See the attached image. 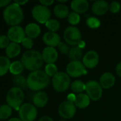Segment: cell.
Listing matches in <instances>:
<instances>
[{
    "instance_id": "cell-1",
    "label": "cell",
    "mask_w": 121,
    "mask_h": 121,
    "mask_svg": "<svg viewBox=\"0 0 121 121\" xmlns=\"http://www.w3.org/2000/svg\"><path fill=\"white\" fill-rule=\"evenodd\" d=\"M27 86L32 91H40L45 89L50 83L49 77L42 70L31 72L27 79Z\"/></svg>"
},
{
    "instance_id": "cell-2",
    "label": "cell",
    "mask_w": 121,
    "mask_h": 121,
    "mask_svg": "<svg viewBox=\"0 0 121 121\" xmlns=\"http://www.w3.org/2000/svg\"><path fill=\"white\" fill-rule=\"evenodd\" d=\"M21 62L25 68L34 72L39 70L41 67L44 60L41 54L39 51L29 50L22 55Z\"/></svg>"
},
{
    "instance_id": "cell-3",
    "label": "cell",
    "mask_w": 121,
    "mask_h": 121,
    "mask_svg": "<svg viewBox=\"0 0 121 121\" xmlns=\"http://www.w3.org/2000/svg\"><path fill=\"white\" fill-rule=\"evenodd\" d=\"M3 17L8 25L11 26H18L24 18L22 9L19 5L14 2L5 8L3 13Z\"/></svg>"
},
{
    "instance_id": "cell-4",
    "label": "cell",
    "mask_w": 121,
    "mask_h": 121,
    "mask_svg": "<svg viewBox=\"0 0 121 121\" xmlns=\"http://www.w3.org/2000/svg\"><path fill=\"white\" fill-rule=\"evenodd\" d=\"M24 99V94L21 89L14 86L10 89L6 94V101L7 105L17 111L19 110L20 106Z\"/></svg>"
},
{
    "instance_id": "cell-5",
    "label": "cell",
    "mask_w": 121,
    "mask_h": 121,
    "mask_svg": "<svg viewBox=\"0 0 121 121\" xmlns=\"http://www.w3.org/2000/svg\"><path fill=\"white\" fill-rule=\"evenodd\" d=\"M52 84L53 89L56 91L64 92L71 85V78L67 73L58 72L52 79Z\"/></svg>"
},
{
    "instance_id": "cell-6",
    "label": "cell",
    "mask_w": 121,
    "mask_h": 121,
    "mask_svg": "<svg viewBox=\"0 0 121 121\" xmlns=\"http://www.w3.org/2000/svg\"><path fill=\"white\" fill-rule=\"evenodd\" d=\"M37 113L36 106L29 103L22 104L19 110V118L22 121H34L37 117Z\"/></svg>"
},
{
    "instance_id": "cell-7",
    "label": "cell",
    "mask_w": 121,
    "mask_h": 121,
    "mask_svg": "<svg viewBox=\"0 0 121 121\" xmlns=\"http://www.w3.org/2000/svg\"><path fill=\"white\" fill-rule=\"evenodd\" d=\"M63 38L70 45H78L82 41L81 31L76 26L67 27L63 32Z\"/></svg>"
},
{
    "instance_id": "cell-8",
    "label": "cell",
    "mask_w": 121,
    "mask_h": 121,
    "mask_svg": "<svg viewBox=\"0 0 121 121\" xmlns=\"http://www.w3.org/2000/svg\"><path fill=\"white\" fill-rule=\"evenodd\" d=\"M31 13L34 18L40 23H46L48 20L51 19L50 9L47 6H43L41 4L36 5L33 8Z\"/></svg>"
},
{
    "instance_id": "cell-9",
    "label": "cell",
    "mask_w": 121,
    "mask_h": 121,
    "mask_svg": "<svg viewBox=\"0 0 121 121\" xmlns=\"http://www.w3.org/2000/svg\"><path fill=\"white\" fill-rule=\"evenodd\" d=\"M86 91L91 100L98 101L103 95V88L100 83L96 81L91 80L86 84Z\"/></svg>"
},
{
    "instance_id": "cell-10",
    "label": "cell",
    "mask_w": 121,
    "mask_h": 121,
    "mask_svg": "<svg viewBox=\"0 0 121 121\" xmlns=\"http://www.w3.org/2000/svg\"><path fill=\"white\" fill-rule=\"evenodd\" d=\"M66 73L71 77H79L87 74L86 67L81 61H71L66 67Z\"/></svg>"
},
{
    "instance_id": "cell-11",
    "label": "cell",
    "mask_w": 121,
    "mask_h": 121,
    "mask_svg": "<svg viewBox=\"0 0 121 121\" xmlns=\"http://www.w3.org/2000/svg\"><path fill=\"white\" fill-rule=\"evenodd\" d=\"M76 112V106L74 103L69 101L62 102L58 107V113L61 117L64 119L72 118Z\"/></svg>"
},
{
    "instance_id": "cell-12",
    "label": "cell",
    "mask_w": 121,
    "mask_h": 121,
    "mask_svg": "<svg viewBox=\"0 0 121 121\" xmlns=\"http://www.w3.org/2000/svg\"><path fill=\"white\" fill-rule=\"evenodd\" d=\"M7 37L11 43H21L26 38L25 30L19 26H11L7 31Z\"/></svg>"
},
{
    "instance_id": "cell-13",
    "label": "cell",
    "mask_w": 121,
    "mask_h": 121,
    "mask_svg": "<svg viewBox=\"0 0 121 121\" xmlns=\"http://www.w3.org/2000/svg\"><path fill=\"white\" fill-rule=\"evenodd\" d=\"M99 62V55L95 50H90L83 57V64L86 68L93 69Z\"/></svg>"
},
{
    "instance_id": "cell-14",
    "label": "cell",
    "mask_w": 121,
    "mask_h": 121,
    "mask_svg": "<svg viewBox=\"0 0 121 121\" xmlns=\"http://www.w3.org/2000/svg\"><path fill=\"white\" fill-rule=\"evenodd\" d=\"M43 41L47 47L55 48L61 43V38L56 32H46L43 36Z\"/></svg>"
},
{
    "instance_id": "cell-15",
    "label": "cell",
    "mask_w": 121,
    "mask_h": 121,
    "mask_svg": "<svg viewBox=\"0 0 121 121\" xmlns=\"http://www.w3.org/2000/svg\"><path fill=\"white\" fill-rule=\"evenodd\" d=\"M43 60L47 64H54L58 59V52L52 47H46L44 49L42 53Z\"/></svg>"
},
{
    "instance_id": "cell-16",
    "label": "cell",
    "mask_w": 121,
    "mask_h": 121,
    "mask_svg": "<svg viewBox=\"0 0 121 121\" xmlns=\"http://www.w3.org/2000/svg\"><path fill=\"white\" fill-rule=\"evenodd\" d=\"M109 4L106 1L100 0L95 1L92 5V11L98 16L105 14L109 9Z\"/></svg>"
},
{
    "instance_id": "cell-17",
    "label": "cell",
    "mask_w": 121,
    "mask_h": 121,
    "mask_svg": "<svg viewBox=\"0 0 121 121\" xmlns=\"http://www.w3.org/2000/svg\"><path fill=\"white\" fill-rule=\"evenodd\" d=\"M100 84L103 89H110L115 85L116 77L111 72H105L100 78Z\"/></svg>"
},
{
    "instance_id": "cell-18",
    "label": "cell",
    "mask_w": 121,
    "mask_h": 121,
    "mask_svg": "<svg viewBox=\"0 0 121 121\" xmlns=\"http://www.w3.org/2000/svg\"><path fill=\"white\" fill-rule=\"evenodd\" d=\"M71 7L74 12L81 14L88 11L89 4L86 0H73L71 3Z\"/></svg>"
},
{
    "instance_id": "cell-19",
    "label": "cell",
    "mask_w": 121,
    "mask_h": 121,
    "mask_svg": "<svg viewBox=\"0 0 121 121\" xmlns=\"http://www.w3.org/2000/svg\"><path fill=\"white\" fill-rule=\"evenodd\" d=\"M33 102L35 106L39 108L44 107L48 103V96L44 91H38L33 97Z\"/></svg>"
},
{
    "instance_id": "cell-20",
    "label": "cell",
    "mask_w": 121,
    "mask_h": 121,
    "mask_svg": "<svg viewBox=\"0 0 121 121\" xmlns=\"http://www.w3.org/2000/svg\"><path fill=\"white\" fill-rule=\"evenodd\" d=\"M25 33L27 37L31 39L36 38L41 34V28L38 24L34 23H31L26 26Z\"/></svg>"
},
{
    "instance_id": "cell-21",
    "label": "cell",
    "mask_w": 121,
    "mask_h": 121,
    "mask_svg": "<svg viewBox=\"0 0 121 121\" xmlns=\"http://www.w3.org/2000/svg\"><path fill=\"white\" fill-rule=\"evenodd\" d=\"M91 99L86 94H79L76 95L74 104L79 108H85L90 104Z\"/></svg>"
},
{
    "instance_id": "cell-22",
    "label": "cell",
    "mask_w": 121,
    "mask_h": 121,
    "mask_svg": "<svg viewBox=\"0 0 121 121\" xmlns=\"http://www.w3.org/2000/svg\"><path fill=\"white\" fill-rule=\"evenodd\" d=\"M53 13L55 16L59 18H66L70 13L68 7L63 4H58L56 5L53 9Z\"/></svg>"
},
{
    "instance_id": "cell-23",
    "label": "cell",
    "mask_w": 121,
    "mask_h": 121,
    "mask_svg": "<svg viewBox=\"0 0 121 121\" xmlns=\"http://www.w3.org/2000/svg\"><path fill=\"white\" fill-rule=\"evenodd\" d=\"M21 52V46L19 43H11L6 48V54L8 58H14L18 56Z\"/></svg>"
},
{
    "instance_id": "cell-24",
    "label": "cell",
    "mask_w": 121,
    "mask_h": 121,
    "mask_svg": "<svg viewBox=\"0 0 121 121\" xmlns=\"http://www.w3.org/2000/svg\"><path fill=\"white\" fill-rule=\"evenodd\" d=\"M11 62L9 58L5 56H0V77L5 75L9 70Z\"/></svg>"
},
{
    "instance_id": "cell-25",
    "label": "cell",
    "mask_w": 121,
    "mask_h": 121,
    "mask_svg": "<svg viewBox=\"0 0 121 121\" xmlns=\"http://www.w3.org/2000/svg\"><path fill=\"white\" fill-rule=\"evenodd\" d=\"M24 68V67L22 62L21 61L17 60V61H14L11 63L9 72L12 74L17 76V75H20V74L23 72Z\"/></svg>"
},
{
    "instance_id": "cell-26",
    "label": "cell",
    "mask_w": 121,
    "mask_h": 121,
    "mask_svg": "<svg viewBox=\"0 0 121 121\" xmlns=\"http://www.w3.org/2000/svg\"><path fill=\"white\" fill-rule=\"evenodd\" d=\"M83 56V52L81 50V48L79 47H73L71 48L68 57L72 61H80V59Z\"/></svg>"
},
{
    "instance_id": "cell-27",
    "label": "cell",
    "mask_w": 121,
    "mask_h": 121,
    "mask_svg": "<svg viewBox=\"0 0 121 121\" xmlns=\"http://www.w3.org/2000/svg\"><path fill=\"white\" fill-rule=\"evenodd\" d=\"M71 89L73 92L79 94L83 91H86V84L81 80H75L71 84Z\"/></svg>"
},
{
    "instance_id": "cell-28",
    "label": "cell",
    "mask_w": 121,
    "mask_h": 121,
    "mask_svg": "<svg viewBox=\"0 0 121 121\" xmlns=\"http://www.w3.org/2000/svg\"><path fill=\"white\" fill-rule=\"evenodd\" d=\"M12 113V109L9 105H2L0 106V120L8 119Z\"/></svg>"
},
{
    "instance_id": "cell-29",
    "label": "cell",
    "mask_w": 121,
    "mask_h": 121,
    "mask_svg": "<svg viewBox=\"0 0 121 121\" xmlns=\"http://www.w3.org/2000/svg\"><path fill=\"white\" fill-rule=\"evenodd\" d=\"M13 83L16 85V87H19L20 89H26L27 86V82L26 79L21 76V75H17L15 76L13 78Z\"/></svg>"
},
{
    "instance_id": "cell-30",
    "label": "cell",
    "mask_w": 121,
    "mask_h": 121,
    "mask_svg": "<svg viewBox=\"0 0 121 121\" xmlns=\"http://www.w3.org/2000/svg\"><path fill=\"white\" fill-rule=\"evenodd\" d=\"M45 25L51 32H56L60 28V23L56 19H50L45 23Z\"/></svg>"
},
{
    "instance_id": "cell-31",
    "label": "cell",
    "mask_w": 121,
    "mask_h": 121,
    "mask_svg": "<svg viewBox=\"0 0 121 121\" xmlns=\"http://www.w3.org/2000/svg\"><path fill=\"white\" fill-rule=\"evenodd\" d=\"M45 72L48 77H54L58 73V68L55 64H47L45 67Z\"/></svg>"
},
{
    "instance_id": "cell-32",
    "label": "cell",
    "mask_w": 121,
    "mask_h": 121,
    "mask_svg": "<svg viewBox=\"0 0 121 121\" xmlns=\"http://www.w3.org/2000/svg\"><path fill=\"white\" fill-rule=\"evenodd\" d=\"M68 21L71 25H73V26L75 25H77L79 23V22L81 21L80 15L74 11H72L69 13V15L68 16Z\"/></svg>"
},
{
    "instance_id": "cell-33",
    "label": "cell",
    "mask_w": 121,
    "mask_h": 121,
    "mask_svg": "<svg viewBox=\"0 0 121 121\" xmlns=\"http://www.w3.org/2000/svg\"><path fill=\"white\" fill-rule=\"evenodd\" d=\"M86 24L91 28H98L101 26V21L96 17H89L86 20Z\"/></svg>"
},
{
    "instance_id": "cell-34",
    "label": "cell",
    "mask_w": 121,
    "mask_h": 121,
    "mask_svg": "<svg viewBox=\"0 0 121 121\" xmlns=\"http://www.w3.org/2000/svg\"><path fill=\"white\" fill-rule=\"evenodd\" d=\"M109 9L111 12L116 13L121 10V4L118 1H112L110 4Z\"/></svg>"
},
{
    "instance_id": "cell-35",
    "label": "cell",
    "mask_w": 121,
    "mask_h": 121,
    "mask_svg": "<svg viewBox=\"0 0 121 121\" xmlns=\"http://www.w3.org/2000/svg\"><path fill=\"white\" fill-rule=\"evenodd\" d=\"M58 50L59 51H61V53L64 54V55H68L69 53V51H70V48L68 45V44L66 43H62L61 42L59 43V45H58Z\"/></svg>"
},
{
    "instance_id": "cell-36",
    "label": "cell",
    "mask_w": 121,
    "mask_h": 121,
    "mask_svg": "<svg viewBox=\"0 0 121 121\" xmlns=\"http://www.w3.org/2000/svg\"><path fill=\"white\" fill-rule=\"evenodd\" d=\"M21 44L24 46V48L26 49H31L34 45V41L31 38L29 37H26L21 42Z\"/></svg>"
},
{
    "instance_id": "cell-37",
    "label": "cell",
    "mask_w": 121,
    "mask_h": 121,
    "mask_svg": "<svg viewBox=\"0 0 121 121\" xmlns=\"http://www.w3.org/2000/svg\"><path fill=\"white\" fill-rule=\"evenodd\" d=\"M7 35H0V48H6L10 44Z\"/></svg>"
},
{
    "instance_id": "cell-38",
    "label": "cell",
    "mask_w": 121,
    "mask_h": 121,
    "mask_svg": "<svg viewBox=\"0 0 121 121\" xmlns=\"http://www.w3.org/2000/svg\"><path fill=\"white\" fill-rule=\"evenodd\" d=\"M54 2L53 0H40V3L41 5L45 6H48L53 4Z\"/></svg>"
},
{
    "instance_id": "cell-39",
    "label": "cell",
    "mask_w": 121,
    "mask_h": 121,
    "mask_svg": "<svg viewBox=\"0 0 121 121\" xmlns=\"http://www.w3.org/2000/svg\"><path fill=\"white\" fill-rule=\"evenodd\" d=\"M11 3L10 0H0V8L7 6Z\"/></svg>"
},
{
    "instance_id": "cell-40",
    "label": "cell",
    "mask_w": 121,
    "mask_h": 121,
    "mask_svg": "<svg viewBox=\"0 0 121 121\" xmlns=\"http://www.w3.org/2000/svg\"><path fill=\"white\" fill-rule=\"evenodd\" d=\"M116 73L118 74V75L121 77V62L117 65L116 68Z\"/></svg>"
},
{
    "instance_id": "cell-41",
    "label": "cell",
    "mask_w": 121,
    "mask_h": 121,
    "mask_svg": "<svg viewBox=\"0 0 121 121\" xmlns=\"http://www.w3.org/2000/svg\"><path fill=\"white\" fill-rule=\"evenodd\" d=\"M76 96L74 95L73 94H68V101L74 103V101H75V100H76Z\"/></svg>"
},
{
    "instance_id": "cell-42",
    "label": "cell",
    "mask_w": 121,
    "mask_h": 121,
    "mask_svg": "<svg viewBox=\"0 0 121 121\" xmlns=\"http://www.w3.org/2000/svg\"><path fill=\"white\" fill-rule=\"evenodd\" d=\"M39 121H53V120L48 116H44V117H41L39 120Z\"/></svg>"
},
{
    "instance_id": "cell-43",
    "label": "cell",
    "mask_w": 121,
    "mask_h": 121,
    "mask_svg": "<svg viewBox=\"0 0 121 121\" xmlns=\"http://www.w3.org/2000/svg\"><path fill=\"white\" fill-rule=\"evenodd\" d=\"M14 2V3H16V4H17L18 5L21 6V5H24V4H25L26 3H27V2H28V1H27V0H24V1H19V0H15Z\"/></svg>"
},
{
    "instance_id": "cell-44",
    "label": "cell",
    "mask_w": 121,
    "mask_h": 121,
    "mask_svg": "<svg viewBox=\"0 0 121 121\" xmlns=\"http://www.w3.org/2000/svg\"><path fill=\"white\" fill-rule=\"evenodd\" d=\"M8 121H22L20 118H13L9 119Z\"/></svg>"
},
{
    "instance_id": "cell-45",
    "label": "cell",
    "mask_w": 121,
    "mask_h": 121,
    "mask_svg": "<svg viewBox=\"0 0 121 121\" xmlns=\"http://www.w3.org/2000/svg\"></svg>"
}]
</instances>
